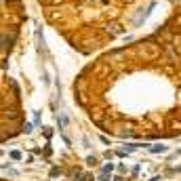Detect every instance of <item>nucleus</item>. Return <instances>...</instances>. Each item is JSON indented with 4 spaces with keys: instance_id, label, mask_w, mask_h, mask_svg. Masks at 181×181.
Returning a JSON list of instances; mask_svg holds the SVG:
<instances>
[{
    "instance_id": "nucleus-1",
    "label": "nucleus",
    "mask_w": 181,
    "mask_h": 181,
    "mask_svg": "<svg viewBox=\"0 0 181 181\" xmlns=\"http://www.w3.org/2000/svg\"><path fill=\"white\" fill-rule=\"evenodd\" d=\"M150 150H152L154 154H158V152H166V147H164V145H152Z\"/></svg>"
},
{
    "instance_id": "nucleus-2",
    "label": "nucleus",
    "mask_w": 181,
    "mask_h": 181,
    "mask_svg": "<svg viewBox=\"0 0 181 181\" xmlns=\"http://www.w3.org/2000/svg\"><path fill=\"white\" fill-rule=\"evenodd\" d=\"M112 168H114V164H112V162H110V164H105V166H103V173H110Z\"/></svg>"
},
{
    "instance_id": "nucleus-3",
    "label": "nucleus",
    "mask_w": 181,
    "mask_h": 181,
    "mask_svg": "<svg viewBox=\"0 0 181 181\" xmlns=\"http://www.w3.org/2000/svg\"><path fill=\"white\" fill-rule=\"evenodd\" d=\"M11 158H15V160H17V158H21V154H19V152H11Z\"/></svg>"
}]
</instances>
